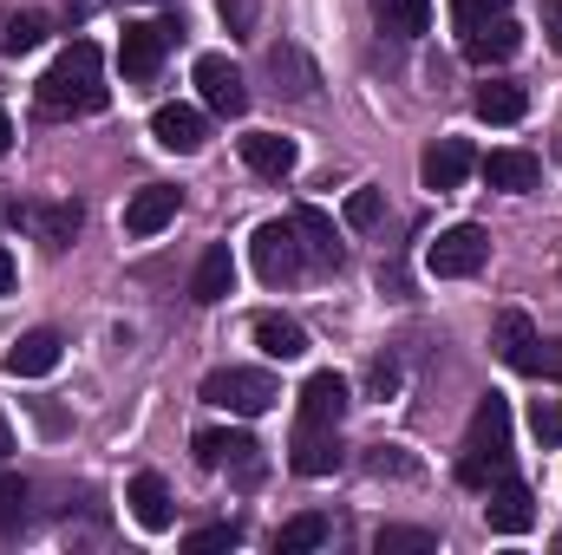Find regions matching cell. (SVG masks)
<instances>
[{"label": "cell", "mask_w": 562, "mask_h": 555, "mask_svg": "<svg viewBox=\"0 0 562 555\" xmlns=\"http://www.w3.org/2000/svg\"><path fill=\"white\" fill-rule=\"evenodd\" d=\"M33 99H40L46 118H92V112H105V105H112V86H105L99 46H92V39H72V46L40 72Z\"/></svg>", "instance_id": "obj_1"}, {"label": "cell", "mask_w": 562, "mask_h": 555, "mask_svg": "<svg viewBox=\"0 0 562 555\" xmlns=\"http://www.w3.org/2000/svg\"><path fill=\"white\" fill-rule=\"evenodd\" d=\"M504 471H510V399H504V393H484V399H477V412H471V424H464L458 484L491 490Z\"/></svg>", "instance_id": "obj_2"}, {"label": "cell", "mask_w": 562, "mask_h": 555, "mask_svg": "<svg viewBox=\"0 0 562 555\" xmlns=\"http://www.w3.org/2000/svg\"><path fill=\"white\" fill-rule=\"evenodd\" d=\"M276 399H281V386H276V373H262V366H216L203 380V406H223L236 418H262Z\"/></svg>", "instance_id": "obj_3"}, {"label": "cell", "mask_w": 562, "mask_h": 555, "mask_svg": "<svg viewBox=\"0 0 562 555\" xmlns=\"http://www.w3.org/2000/svg\"><path fill=\"white\" fill-rule=\"evenodd\" d=\"M190 457H196V471H229V477H243V484H256V477H262V444H256L249 431L203 424V431L190 438Z\"/></svg>", "instance_id": "obj_4"}, {"label": "cell", "mask_w": 562, "mask_h": 555, "mask_svg": "<svg viewBox=\"0 0 562 555\" xmlns=\"http://www.w3.org/2000/svg\"><path fill=\"white\" fill-rule=\"evenodd\" d=\"M484 262H491V229H477V223H451L425 249V269L438 281H464V275H477Z\"/></svg>", "instance_id": "obj_5"}, {"label": "cell", "mask_w": 562, "mask_h": 555, "mask_svg": "<svg viewBox=\"0 0 562 555\" xmlns=\"http://www.w3.org/2000/svg\"><path fill=\"white\" fill-rule=\"evenodd\" d=\"M190 79H196V92H203V105H210L216 118H243V112H249V86H243V72H236L229 53H196Z\"/></svg>", "instance_id": "obj_6"}, {"label": "cell", "mask_w": 562, "mask_h": 555, "mask_svg": "<svg viewBox=\"0 0 562 555\" xmlns=\"http://www.w3.org/2000/svg\"><path fill=\"white\" fill-rule=\"evenodd\" d=\"M183 33V20L170 13V20H138V26H125V39H119V66H125V79L144 86V79H157V66H164V46Z\"/></svg>", "instance_id": "obj_7"}, {"label": "cell", "mask_w": 562, "mask_h": 555, "mask_svg": "<svg viewBox=\"0 0 562 555\" xmlns=\"http://www.w3.org/2000/svg\"><path fill=\"white\" fill-rule=\"evenodd\" d=\"M7 223H13V229H33L46 249H72L79 229H86V209H79V203H13Z\"/></svg>", "instance_id": "obj_8"}, {"label": "cell", "mask_w": 562, "mask_h": 555, "mask_svg": "<svg viewBox=\"0 0 562 555\" xmlns=\"http://www.w3.org/2000/svg\"><path fill=\"white\" fill-rule=\"evenodd\" d=\"M249 256H256V275L281 287V281L301 275V262H307V249H301V236H294V223H262L256 229V242H249Z\"/></svg>", "instance_id": "obj_9"}, {"label": "cell", "mask_w": 562, "mask_h": 555, "mask_svg": "<svg viewBox=\"0 0 562 555\" xmlns=\"http://www.w3.org/2000/svg\"><path fill=\"white\" fill-rule=\"evenodd\" d=\"M491 347H497V360H504L510 373H543V340H537V327H530L524 307H504V314H497Z\"/></svg>", "instance_id": "obj_10"}, {"label": "cell", "mask_w": 562, "mask_h": 555, "mask_svg": "<svg viewBox=\"0 0 562 555\" xmlns=\"http://www.w3.org/2000/svg\"><path fill=\"white\" fill-rule=\"evenodd\" d=\"M288 471L294 477H334L340 471V424H294Z\"/></svg>", "instance_id": "obj_11"}, {"label": "cell", "mask_w": 562, "mask_h": 555, "mask_svg": "<svg viewBox=\"0 0 562 555\" xmlns=\"http://www.w3.org/2000/svg\"><path fill=\"white\" fill-rule=\"evenodd\" d=\"M347 399H353V386L334 366H321V373H307V386L294 399V424H340L347 418Z\"/></svg>", "instance_id": "obj_12"}, {"label": "cell", "mask_w": 562, "mask_h": 555, "mask_svg": "<svg viewBox=\"0 0 562 555\" xmlns=\"http://www.w3.org/2000/svg\"><path fill=\"white\" fill-rule=\"evenodd\" d=\"M484 523H491V536H524L530 523H537V497H530V484H517L510 471L491 484V503H484Z\"/></svg>", "instance_id": "obj_13"}, {"label": "cell", "mask_w": 562, "mask_h": 555, "mask_svg": "<svg viewBox=\"0 0 562 555\" xmlns=\"http://www.w3.org/2000/svg\"><path fill=\"white\" fill-rule=\"evenodd\" d=\"M177 209H183V190H177V183H144L138 196L125 203V236H132V242L157 236L164 223H177Z\"/></svg>", "instance_id": "obj_14"}, {"label": "cell", "mask_w": 562, "mask_h": 555, "mask_svg": "<svg viewBox=\"0 0 562 555\" xmlns=\"http://www.w3.org/2000/svg\"><path fill=\"white\" fill-rule=\"evenodd\" d=\"M59 353H66V340H59L53 327H33V333H20V340L7 347L0 373H13V380H46V373L59 366Z\"/></svg>", "instance_id": "obj_15"}, {"label": "cell", "mask_w": 562, "mask_h": 555, "mask_svg": "<svg viewBox=\"0 0 562 555\" xmlns=\"http://www.w3.org/2000/svg\"><path fill=\"white\" fill-rule=\"evenodd\" d=\"M477 170V157H471V144L464 138H438V144H425V157H419V183L425 190H458L464 177Z\"/></svg>", "instance_id": "obj_16"}, {"label": "cell", "mask_w": 562, "mask_h": 555, "mask_svg": "<svg viewBox=\"0 0 562 555\" xmlns=\"http://www.w3.org/2000/svg\"><path fill=\"white\" fill-rule=\"evenodd\" d=\"M125 503H132V517H138V530H150V536H164V530L177 523V503H170V484H164L157 471H138V477L125 484Z\"/></svg>", "instance_id": "obj_17"}, {"label": "cell", "mask_w": 562, "mask_h": 555, "mask_svg": "<svg viewBox=\"0 0 562 555\" xmlns=\"http://www.w3.org/2000/svg\"><path fill=\"white\" fill-rule=\"evenodd\" d=\"M517 53H524V26H517L510 13L464 33V59H471V66H504V59H517Z\"/></svg>", "instance_id": "obj_18"}, {"label": "cell", "mask_w": 562, "mask_h": 555, "mask_svg": "<svg viewBox=\"0 0 562 555\" xmlns=\"http://www.w3.org/2000/svg\"><path fill=\"white\" fill-rule=\"evenodd\" d=\"M229 294H236V256H229V242H210V249L196 256L190 301H196V307H216V301H229Z\"/></svg>", "instance_id": "obj_19"}, {"label": "cell", "mask_w": 562, "mask_h": 555, "mask_svg": "<svg viewBox=\"0 0 562 555\" xmlns=\"http://www.w3.org/2000/svg\"><path fill=\"white\" fill-rule=\"evenodd\" d=\"M150 138L164 144V150H203V138H210V125H203V112L196 105H157L150 112Z\"/></svg>", "instance_id": "obj_20"}, {"label": "cell", "mask_w": 562, "mask_h": 555, "mask_svg": "<svg viewBox=\"0 0 562 555\" xmlns=\"http://www.w3.org/2000/svg\"><path fill=\"white\" fill-rule=\"evenodd\" d=\"M269 79H276V92H288V99H314L321 92V66L301 53V46H269Z\"/></svg>", "instance_id": "obj_21"}, {"label": "cell", "mask_w": 562, "mask_h": 555, "mask_svg": "<svg viewBox=\"0 0 562 555\" xmlns=\"http://www.w3.org/2000/svg\"><path fill=\"white\" fill-rule=\"evenodd\" d=\"M243 163L256 170V177H294V163H301V144L281 138V132H249L243 138Z\"/></svg>", "instance_id": "obj_22"}, {"label": "cell", "mask_w": 562, "mask_h": 555, "mask_svg": "<svg viewBox=\"0 0 562 555\" xmlns=\"http://www.w3.org/2000/svg\"><path fill=\"white\" fill-rule=\"evenodd\" d=\"M477 170H484V183H491V190H510V196H524V190H537V183H543V163H537L530 150H491Z\"/></svg>", "instance_id": "obj_23"}, {"label": "cell", "mask_w": 562, "mask_h": 555, "mask_svg": "<svg viewBox=\"0 0 562 555\" xmlns=\"http://www.w3.org/2000/svg\"><path fill=\"white\" fill-rule=\"evenodd\" d=\"M471 112H477L484 125H517V118L530 112V92H524L517 79H491V86H477Z\"/></svg>", "instance_id": "obj_24"}, {"label": "cell", "mask_w": 562, "mask_h": 555, "mask_svg": "<svg viewBox=\"0 0 562 555\" xmlns=\"http://www.w3.org/2000/svg\"><path fill=\"white\" fill-rule=\"evenodd\" d=\"M288 223H294V236H301V249H307L314 262L340 269V256H347V249H340V229H334V223H327V216H321L314 203H301V209H294Z\"/></svg>", "instance_id": "obj_25"}, {"label": "cell", "mask_w": 562, "mask_h": 555, "mask_svg": "<svg viewBox=\"0 0 562 555\" xmlns=\"http://www.w3.org/2000/svg\"><path fill=\"white\" fill-rule=\"evenodd\" d=\"M373 20L393 39H425L431 33V0H373Z\"/></svg>", "instance_id": "obj_26"}, {"label": "cell", "mask_w": 562, "mask_h": 555, "mask_svg": "<svg viewBox=\"0 0 562 555\" xmlns=\"http://www.w3.org/2000/svg\"><path fill=\"white\" fill-rule=\"evenodd\" d=\"M256 347H262L269 360H301V353H307V327L288 320V314H256Z\"/></svg>", "instance_id": "obj_27"}, {"label": "cell", "mask_w": 562, "mask_h": 555, "mask_svg": "<svg viewBox=\"0 0 562 555\" xmlns=\"http://www.w3.org/2000/svg\"><path fill=\"white\" fill-rule=\"evenodd\" d=\"M40 39H46V13H7V20H0V53H7V59L33 53Z\"/></svg>", "instance_id": "obj_28"}, {"label": "cell", "mask_w": 562, "mask_h": 555, "mask_svg": "<svg viewBox=\"0 0 562 555\" xmlns=\"http://www.w3.org/2000/svg\"><path fill=\"white\" fill-rule=\"evenodd\" d=\"M360 464H367V477H400V484H413V477L425 471V464L413 457V451H406V444H373Z\"/></svg>", "instance_id": "obj_29"}, {"label": "cell", "mask_w": 562, "mask_h": 555, "mask_svg": "<svg viewBox=\"0 0 562 555\" xmlns=\"http://www.w3.org/2000/svg\"><path fill=\"white\" fill-rule=\"evenodd\" d=\"M327 536H334V530H327V517H314V510H307V517H294V523H281V530H276V550L281 555H307V550H321Z\"/></svg>", "instance_id": "obj_30"}, {"label": "cell", "mask_w": 562, "mask_h": 555, "mask_svg": "<svg viewBox=\"0 0 562 555\" xmlns=\"http://www.w3.org/2000/svg\"><path fill=\"white\" fill-rule=\"evenodd\" d=\"M26 503H33V484L20 471H0V536L26 523Z\"/></svg>", "instance_id": "obj_31"}, {"label": "cell", "mask_w": 562, "mask_h": 555, "mask_svg": "<svg viewBox=\"0 0 562 555\" xmlns=\"http://www.w3.org/2000/svg\"><path fill=\"white\" fill-rule=\"evenodd\" d=\"M431 550H438V536L431 530H406V523H386L373 536V555H431Z\"/></svg>", "instance_id": "obj_32"}, {"label": "cell", "mask_w": 562, "mask_h": 555, "mask_svg": "<svg viewBox=\"0 0 562 555\" xmlns=\"http://www.w3.org/2000/svg\"><path fill=\"white\" fill-rule=\"evenodd\" d=\"M380 216H386V196H380L373 183H360V190L347 196V229H380Z\"/></svg>", "instance_id": "obj_33"}, {"label": "cell", "mask_w": 562, "mask_h": 555, "mask_svg": "<svg viewBox=\"0 0 562 555\" xmlns=\"http://www.w3.org/2000/svg\"><path fill=\"white\" fill-rule=\"evenodd\" d=\"M530 431L537 444H562V399H530Z\"/></svg>", "instance_id": "obj_34"}, {"label": "cell", "mask_w": 562, "mask_h": 555, "mask_svg": "<svg viewBox=\"0 0 562 555\" xmlns=\"http://www.w3.org/2000/svg\"><path fill=\"white\" fill-rule=\"evenodd\" d=\"M510 13V0H451V20L471 33V26H484V20H504Z\"/></svg>", "instance_id": "obj_35"}, {"label": "cell", "mask_w": 562, "mask_h": 555, "mask_svg": "<svg viewBox=\"0 0 562 555\" xmlns=\"http://www.w3.org/2000/svg\"><path fill=\"white\" fill-rule=\"evenodd\" d=\"M236 543H243V530H236V523H210V530H196V536H190L183 550L210 555V550H236Z\"/></svg>", "instance_id": "obj_36"}, {"label": "cell", "mask_w": 562, "mask_h": 555, "mask_svg": "<svg viewBox=\"0 0 562 555\" xmlns=\"http://www.w3.org/2000/svg\"><path fill=\"white\" fill-rule=\"evenodd\" d=\"M216 13L229 33H256V0H216Z\"/></svg>", "instance_id": "obj_37"}, {"label": "cell", "mask_w": 562, "mask_h": 555, "mask_svg": "<svg viewBox=\"0 0 562 555\" xmlns=\"http://www.w3.org/2000/svg\"><path fill=\"white\" fill-rule=\"evenodd\" d=\"M367 386H373V399H393V393H400V366H393V360H373V380H367Z\"/></svg>", "instance_id": "obj_38"}, {"label": "cell", "mask_w": 562, "mask_h": 555, "mask_svg": "<svg viewBox=\"0 0 562 555\" xmlns=\"http://www.w3.org/2000/svg\"><path fill=\"white\" fill-rule=\"evenodd\" d=\"M537 13H543V33H550V46L562 53V0H537Z\"/></svg>", "instance_id": "obj_39"}, {"label": "cell", "mask_w": 562, "mask_h": 555, "mask_svg": "<svg viewBox=\"0 0 562 555\" xmlns=\"http://www.w3.org/2000/svg\"><path fill=\"white\" fill-rule=\"evenodd\" d=\"M0 294H13V256L0 249Z\"/></svg>", "instance_id": "obj_40"}, {"label": "cell", "mask_w": 562, "mask_h": 555, "mask_svg": "<svg viewBox=\"0 0 562 555\" xmlns=\"http://www.w3.org/2000/svg\"><path fill=\"white\" fill-rule=\"evenodd\" d=\"M7 150H13V118L0 112V157H7Z\"/></svg>", "instance_id": "obj_41"}, {"label": "cell", "mask_w": 562, "mask_h": 555, "mask_svg": "<svg viewBox=\"0 0 562 555\" xmlns=\"http://www.w3.org/2000/svg\"><path fill=\"white\" fill-rule=\"evenodd\" d=\"M0 457H13V431H7V412H0Z\"/></svg>", "instance_id": "obj_42"}, {"label": "cell", "mask_w": 562, "mask_h": 555, "mask_svg": "<svg viewBox=\"0 0 562 555\" xmlns=\"http://www.w3.org/2000/svg\"><path fill=\"white\" fill-rule=\"evenodd\" d=\"M0 464H7V457H0Z\"/></svg>", "instance_id": "obj_43"}]
</instances>
